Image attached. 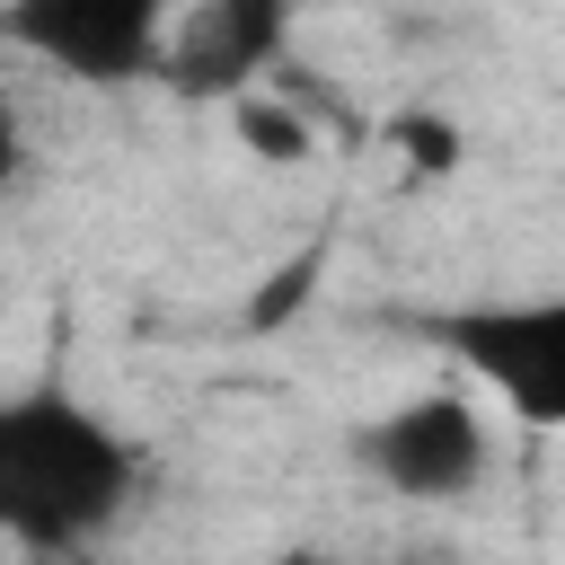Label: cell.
<instances>
[{
	"label": "cell",
	"mask_w": 565,
	"mask_h": 565,
	"mask_svg": "<svg viewBox=\"0 0 565 565\" xmlns=\"http://www.w3.org/2000/svg\"><path fill=\"white\" fill-rule=\"evenodd\" d=\"M141 494V450L71 388L0 397V539L71 556L106 539Z\"/></svg>",
	"instance_id": "obj_1"
},
{
	"label": "cell",
	"mask_w": 565,
	"mask_h": 565,
	"mask_svg": "<svg viewBox=\"0 0 565 565\" xmlns=\"http://www.w3.org/2000/svg\"><path fill=\"white\" fill-rule=\"evenodd\" d=\"M424 335L441 353H459L468 380L494 388V406L521 433H556L565 424V300H477V309H433Z\"/></svg>",
	"instance_id": "obj_2"
},
{
	"label": "cell",
	"mask_w": 565,
	"mask_h": 565,
	"mask_svg": "<svg viewBox=\"0 0 565 565\" xmlns=\"http://www.w3.org/2000/svg\"><path fill=\"white\" fill-rule=\"evenodd\" d=\"M177 0H0V44L79 79V88H132L159 79Z\"/></svg>",
	"instance_id": "obj_3"
},
{
	"label": "cell",
	"mask_w": 565,
	"mask_h": 565,
	"mask_svg": "<svg viewBox=\"0 0 565 565\" xmlns=\"http://www.w3.org/2000/svg\"><path fill=\"white\" fill-rule=\"evenodd\" d=\"M353 459L406 494V503H459L486 459H494V433H486V406L459 397V388H424V397H397L388 415H371L353 433Z\"/></svg>",
	"instance_id": "obj_4"
},
{
	"label": "cell",
	"mask_w": 565,
	"mask_h": 565,
	"mask_svg": "<svg viewBox=\"0 0 565 565\" xmlns=\"http://www.w3.org/2000/svg\"><path fill=\"white\" fill-rule=\"evenodd\" d=\"M291 35V0H194L168 18L159 79L177 97H247Z\"/></svg>",
	"instance_id": "obj_5"
},
{
	"label": "cell",
	"mask_w": 565,
	"mask_h": 565,
	"mask_svg": "<svg viewBox=\"0 0 565 565\" xmlns=\"http://www.w3.org/2000/svg\"><path fill=\"white\" fill-rule=\"evenodd\" d=\"M238 132H247V150L256 159H309V124L291 115V106H274V97H238Z\"/></svg>",
	"instance_id": "obj_6"
},
{
	"label": "cell",
	"mask_w": 565,
	"mask_h": 565,
	"mask_svg": "<svg viewBox=\"0 0 565 565\" xmlns=\"http://www.w3.org/2000/svg\"><path fill=\"white\" fill-rule=\"evenodd\" d=\"M318 265H327V247H300L291 265H274V274H265V291L247 300V327H274V318H291V309L309 300V282H318Z\"/></svg>",
	"instance_id": "obj_7"
},
{
	"label": "cell",
	"mask_w": 565,
	"mask_h": 565,
	"mask_svg": "<svg viewBox=\"0 0 565 565\" xmlns=\"http://www.w3.org/2000/svg\"><path fill=\"white\" fill-rule=\"evenodd\" d=\"M397 141H406L415 168H450V159H459V132H450L441 115H397Z\"/></svg>",
	"instance_id": "obj_8"
},
{
	"label": "cell",
	"mask_w": 565,
	"mask_h": 565,
	"mask_svg": "<svg viewBox=\"0 0 565 565\" xmlns=\"http://www.w3.org/2000/svg\"><path fill=\"white\" fill-rule=\"evenodd\" d=\"M26 168V141H18V115H0V185Z\"/></svg>",
	"instance_id": "obj_9"
}]
</instances>
